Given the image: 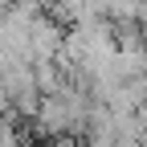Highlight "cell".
<instances>
[{"mask_svg":"<svg viewBox=\"0 0 147 147\" xmlns=\"http://www.w3.org/2000/svg\"><path fill=\"white\" fill-rule=\"evenodd\" d=\"M29 4H37V8H53V0H29Z\"/></svg>","mask_w":147,"mask_h":147,"instance_id":"obj_1","label":"cell"}]
</instances>
